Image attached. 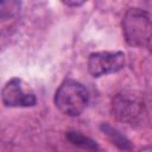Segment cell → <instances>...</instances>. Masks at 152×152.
Returning a JSON list of instances; mask_svg holds the SVG:
<instances>
[{
	"label": "cell",
	"instance_id": "6da1fadb",
	"mask_svg": "<svg viewBox=\"0 0 152 152\" xmlns=\"http://www.w3.org/2000/svg\"><path fill=\"white\" fill-rule=\"evenodd\" d=\"M122 33L128 45L134 48L151 46V17L145 10L133 7L122 18Z\"/></svg>",
	"mask_w": 152,
	"mask_h": 152
},
{
	"label": "cell",
	"instance_id": "7a4b0ae2",
	"mask_svg": "<svg viewBox=\"0 0 152 152\" xmlns=\"http://www.w3.org/2000/svg\"><path fill=\"white\" fill-rule=\"evenodd\" d=\"M89 93L86 87L72 80H64L55 93V104L61 113L68 116H78L87 108Z\"/></svg>",
	"mask_w": 152,
	"mask_h": 152
},
{
	"label": "cell",
	"instance_id": "3957f363",
	"mask_svg": "<svg viewBox=\"0 0 152 152\" xmlns=\"http://www.w3.org/2000/svg\"><path fill=\"white\" fill-rule=\"evenodd\" d=\"M110 108L113 116L118 121L129 126L141 125L147 116L145 100L135 91L118 93L112 100Z\"/></svg>",
	"mask_w": 152,
	"mask_h": 152
},
{
	"label": "cell",
	"instance_id": "277c9868",
	"mask_svg": "<svg viewBox=\"0 0 152 152\" xmlns=\"http://www.w3.org/2000/svg\"><path fill=\"white\" fill-rule=\"evenodd\" d=\"M125 64L126 56L122 51H100L89 56L88 71L93 77H101L120 71Z\"/></svg>",
	"mask_w": 152,
	"mask_h": 152
},
{
	"label": "cell",
	"instance_id": "5b68a950",
	"mask_svg": "<svg viewBox=\"0 0 152 152\" xmlns=\"http://www.w3.org/2000/svg\"><path fill=\"white\" fill-rule=\"evenodd\" d=\"M1 100L6 107H33L37 103L36 95L25 88L24 82L18 78L7 81L1 90Z\"/></svg>",
	"mask_w": 152,
	"mask_h": 152
},
{
	"label": "cell",
	"instance_id": "8992f818",
	"mask_svg": "<svg viewBox=\"0 0 152 152\" xmlns=\"http://www.w3.org/2000/svg\"><path fill=\"white\" fill-rule=\"evenodd\" d=\"M21 4L18 1H0V28L11 25L19 15Z\"/></svg>",
	"mask_w": 152,
	"mask_h": 152
},
{
	"label": "cell",
	"instance_id": "52a82bcc",
	"mask_svg": "<svg viewBox=\"0 0 152 152\" xmlns=\"http://www.w3.org/2000/svg\"><path fill=\"white\" fill-rule=\"evenodd\" d=\"M101 131L108 137V139L112 141L113 145L118 146L119 148L121 150H131L132 148V145H131V141L120 132L118 131L116 128L112 127L110 125L108 124H102L100 126Z\"/></svg>",
	"mask_w": 152,
	"mask_h": 152
},
{
	"label": "cell",
	"instance_id": "ba28073f",
	"mask_svg": "<svg viewBox=\"0 0 152 152\" xmlns=\"http://www.w3.org/2000/svg\"><path fill=\"white\" fill-rule=\"evenodd\" d=\"M66 139L72 144L78 147L86 148L88 151H95L97 150V144L90 139L89 137L80 133V132H68L66 133Z\"/></svg>",
	"mask_w": 152,
	"mask_h": 152
},
{
	"label": "cell",
	"instance_id": "9c48e42d",
	"mask_svg": "<svg viewBox=\"0 0 152 152\" xmlns=\"http://www.w3.org/2000/svg\"><path fill=\"white\" fill-rule=\"evenodd\" d=\"M63 4L64 5H66V6H81L82 4H83V1H63Z\"/></svg>",
	"mask_w": 152,
	"mask_h": 152
}]
</instances>
